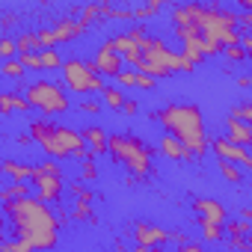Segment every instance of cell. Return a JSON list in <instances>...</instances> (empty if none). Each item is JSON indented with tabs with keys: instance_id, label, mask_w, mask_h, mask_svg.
Here are the masks:
<instances>
[{
	"instance_id": "obj_16",
	"label": "cell",
	"mask_w": 252,
	"mask_h": 252,
	"mask_svg": "<svg viewBox=\"0 0 252 252\" xmlns=\"http://www.w3.org/2000/svg\"><path fill=\"white\" fill-rule=\"evenodd\" d=\"M160 155H163V158H169V160H187V158H190L187 146H184L175 134H169V131L160 137Z\"/></svg>"
},
{
	"instance_id": "obj_20",
	"label": "cell",
	"mask_w": 252,
	"mask_h": 252,
	"mask_svg": "<svg viewBox=\"0 0 252 252\" xmlns=\"http://www.w3.org/2000/svg\"><path fill=\"white\" fill-rule=\"evenodd\" d=\"M27 107H30L27 95H12V92H3V98H0V110H3L6 116H9L12 110H27Z\"/></svg>"
},
{
	"instance_id": "obj_19",
	"label": "cell",
	"mask_w": 252,
	"mask_h": 252,
	"mask_svg": "<svg viewBox=\"0 0 252 252\" xmlns=\"http://www.w3.org/2000/svg\"><path fill=\"white\" fill-rule=\"evenodd\" d=\"M217 166H220V172H222L225 181H231V184H240V181H243V169H240V163L225 160V158H217Z\"/></svg>"
},
{
	"instance_id": "obj_17",
	"label": "cell",
	"mask_w": 252,
	"mask_h": 252,
	"mask_svg": "<svg viewBox=\"0 0 252 252\" xmlns=\"http://www.w3.org/2000/svg\"><path fill=\"white\" fill-rule=\"evenodd\" d=\"M24 196H30V187H27V181H21V178H6V184H3V190H0V202H15V199H24Z\"/></svg>"
},
{
	"instance_id": "obj_21",
	"label": "cell",
	"mask_w": 252,
	"mask_h": 252,
	"mask_svg": "<svg viewBox=\"0 0 252 252\" xmlns=\"http://www.w3.org/2000/svg\"><path fill=\"white\" fill-rule=\"evenodd\" d=\"M30 51H42L39 33H21L18 36V54H30Z\"/></svg>"
},
{
	"instance_id": "obj_11",
	"label": "cell",
	"mask_w": 252,
	"mask_h": 252,
	"mask_svg": "<svg viewBox=\"0 0 252 252\" xmlns=\"http://www.w3.org/2000/svg\"><path fill=\"white\" fill-rule=\"evenodd\" d=\"M211 149H214L217 158L234 160V163H240V166L249 163V152H246V146H240V143H234V140H228V137H217V140L211 143Z\"/></svg>"
},
{
	"instance_id": "obj_15",
	"label": "cell",
	"mask_w": 252,
	"mask_h": 252,
	"mask_svg": "<svg viewBox=\"0 0 252 252\" xmlns=\"http://www.w3.org/2000/svg\"><path fill=\"white\" fill-rule=\"evenodd\" d=\"M83 140L89 146L92 155H107V146H110V134L104 128H98V125H89V128H83Z\"/></svg>"
},
{
	"instance_id": "obj_13",
	"label": "cell",
	"mask_w": 252,
	"mask_h": 252,
	"mask_svg": "<svg viewBox=\"0 0 252 252\" xmlns=\"http://www.w3.org/2000/svg\"><path fill=\"white\" fill-rule=\"evenodd\" d=\"M225 131H228V134H225L228 140H234V143H240V146H246V149L252 146V125H249L246 119H240V116L231 113L228 122H225Z\"/></svg>"
},
{
	"instance_id": "obj_38",
	"label": "cell",
	"mask_w": 252,
	"mask_h": 252,
	"mask_svg": "<svg viewBox=\"0 0 252 252\" xmlns=\"http://www.w3.org/2000/svg\"><path fill=\"white\" fill-rule=\"evenodd\" d=\"M249 86H252V77H249Z\"/></svg>"
},
{
	"instance_id": "obj_26",
	"label": "cell",
	"mask_w": 252,
	"mask_h": 252,
	"mask_svg": "<svg viewBox=\"0 0 252 252\" xmlns=\"http://www.w3.org/2000/svg\"><path fill=\"white\" fill-rule=\"evenodd\" d=\"M18 60H21V63H24V65H27L30 71H42V57H39V51H30V54H21Z\"/></svg>"
},
{
	"instance_id": "obj_31",
	"label": "cell",
	"mask_w": 252,
	"mask_h": 252,
	"mask_svg": "<svg viewBox=\"0 0 252 252\" xmlns=\"http://www.w3.org/2000/svg\"><path fill=\"white\" fill-rule=\"evenodd\" d=\"M80 113H89V116L101 113V101H83V104H80Z\"/></svg>"
},
{
	"instance_id": "obj_9",
	"label": "cell",
	"mask_w": 252,
	"mask_h": 252,
	"mask_svg": "<svg viewBox=\"0 0 252 252\" xmlns=\"http://www.w3.org/2000/svg\"><path fill=\"white\" fill-rule=\"evenodd\" d=\"M95 71L98 74H104V77H119V71H122V63H125V57L113 48V42L107 39L98 51H95Z\"/></svg>"
},
{
	"instance_id": "obj_34",
	"label": "cell",
	"mask_w": 252,
	"mask_h": 252,
	"mask_svg": "<svg viewBox=\"0 0 252 252\" xmlns=\"http://www.w3.org/2000/svg\"><path fill=\"white\" fill-rule=\"evenodd\" d=\"M122 113H125V116H134V113H137V101H125V104H122Z\"/></svg>"
},
{
	"instance_id": "obj_25",
	"label": "cell",
	"mask_w": 252,
	"mask_h": 252,
	"mask_svg": "<svg viewBox=\"0 0 252 252\" xmlns=\"http://www.w3.org/2000/svg\"><path fill=\"white\" fill-rule=\"evenodd\" d=\"M24 71H27V65L21 60H6L3 63V74L6 77H24Z\"/></svg>"
},
{
	"instance_id": "obj_2",
	"label": "cell",
	"mask_w": 252,
	"mask_h": 252,
	"mask_svg": "<svg viewBox=\"0 0 252 252\" xmlns=\"http://www.w3.org/2000/svg\"><path fill=\"white\" fill-rule=\"evenodd\" d=\"M158 119L169 134H175L187 146L193 158H205V152L211 149V140L205 134V119L196 104H169L158 113Z\"/></svg>"
},
{
	"instance_id": "obj_14",
	"label": "cell",
	"mask_w": 252,
	"mask_h": 252,
	"mask_svg": "<svg viewBox=\"0 0 252 252\" xmlns=\"http://www.w3.org/2000/svg\"><path fill=\"white\" fill-rule=\"evenodd\" d=\"M54 30V39H57V45L60 42H74L77 36H83L86 33V24L83 21H74V18H63L57 27H51Z\"/></svg>"
},
{
	"instance_id": "obj_27",
	"label": "cell",
	"mask_w": 252,
	"mask_h": 252,
	"mask_svg": "<svg viewBox=\"0 0 252 252\" xmlns=\"http://www.w3.org/2000/svg\"><path fill=\"white\" fill-rule=\"evenodd\" d=\"M228 231H231V237H243V234H252V225H249V220H234V222H228Z\"/></svg>"
},
{
	"instance_id": "obj_37",
	"label": "cell",
	"mask_w": 252,
	"mask_h": 252,
	"mask_svg": "<svg viewBox=\"0 0 252 252\" xmlns=\"http://www.w3.org/2000/svg\"><path fill=\"white\" fill-rule=\"evenodd\" d=\"M246 169H249V172H252V155H249V163H246Z\"/></svg>"
},
{
	"instance_id": "obj_32",
	"label": "cell",
	"mask_w": 252,
	"mask_h": 252,
	"mask_svg": "<svg viewBox=\"0 0 252 252\" xmlns=\"http://www.w3.org/2000/svg\"><path fill=\"white\" fill-rule=\"evenodd\" d=\"M98 12H101L98 6H86V9H83V15H80V21H83V24H89V21L98 15Z\"/></svg>"
},
{
	"instance_id": "obj_18",
	"label": "cell",
	"mask_w": 252,
	"mask_h": 252,
	"mask_svg": "<svg viewBox=\"0 0 252 252\" xmlns=\"http://www.w3.org/2000/svg\"><path fill=\"white\" fill-rule=\"evenodd\" d=\"M3 175H6V178H21V181H33V175H36V166L15 163V160H3Z\"/></svg>"
},
{
	"instance_id": "obj_36",
	"label": "cell",
	"mask_w": 252,
	"mask_h": 252,
	"mask_svg": "<svg viewBox=\"0 0 252 252\" xmlns=\"http://www.w3.org/2000/svg\"><path fill=\"white\" fill-rule=\"evenodd\" d=\"M243 220H252V208H243V214H240Z\"/></svg>"
},
{
	"instance_id": "obj_3",
	"label": "cell",
	"mask_w": 252,
	"mask_h": 252,
	"mask_svg": "<svg viewBox=\"0 0 252 252\" xmlns=\"http://www.w3.org/2000/svg\"><path fill=\"white\" fill-rule=\"evenodd\" d=\"M30 137L33 143L42 146V152L48 158H86V140L83 131H71L65 125H54V122H33L30 125Z\"/></svg>"
},
{
	"instance_id": "obj_22",
	"label": "cell",
	"mask_w": 252,
	"mask_h": 252,
	"mask_svg": "<svg viewBox=\"0 0 252 252\" xmlns=\"http://www.w3.org/2000/svg\"><path fill=\"white\" fill-rule=\"evenodd\" d=\"M39 57H42V71L63 68V60H60V54H57L54 48H42V51H39Z\"/></svg>"
},
{
	"instance_id": "obj_33",
	"label": "cell",
	"mask_w": 252,
	"mask_h": 252,
	"mask_svg": "<svg viewBox=\"0 0 252 252\" xmlns=\"http://www.w3.org/2000/svg\"><path fill=\"white\" fill-rule=\"evenodd\" d=\"M240 42H243V48H246V54H249V60H252V33H243Z\"/></svg>"
},
{
	"instance_id": "obj_7",
	"label": "cell",
	"mask_w": 252,
	"mask_h": 252,
	"mask_svg": "<svg viewBox=\"0 0 252 252\" xmlns=\"http://www.w3.org/2000/svg\"><path fill=\"white\" fill-rule=\"evenodd\" d=\"M63 80L71 92L77 95H89V92H101L104 89V74L95 71V65L83 63V60H68L63 63Z\"/></svg>"
},
{
	"instance_id": "obj_23",
	"label": "cell",
	"mask_w": 252,
	"mask_h": 252,
	"mask_svg": "<svg viewBox=\"0 0 252 252\" xmlns=\"http://www.w3.org/2000/svg\"><path fill=\"white\" fill-rule=\"evenodd\" d=\"M101 92H104V104H107L110 110H122V104H125V95H122L116 86H104Z\"/></svg>"
},
{
	"instance_id": "obj_4",
	"label": "cell",
	"mask_w": 252,
	"mask_h": 252,
	"mask_svg": "<svg viewBox=\"0 0 252 252\" xmlns=\"http://www.w3.org/2000/svg\"><path fill=\"white\" fill-rule=\"evenodd\" d=\"M131 36L140 42V63L134 65L137 71H146L152 77H169L178 71V54L172 48H166V42L155 39V36H146L143 27H134Z\"/></svg>"
},
{
	"instance_id": "obj_24",
	"label": "cell",
	"mask_w": 252,
	"mask_h": 252,
	"mask_svg": "<svg viewBox=\"0 0 252 252\" xmlns=\"http://www.w3.org/2000/svg\"><path fill=\"white\" fill-rule=\"evenodd\" d=\"M222 54L231 60V63H243V60H249V54H246V48H243V42H234V45H225L222 48Z\"/></svg>"
},
{
	"instance_id": "obj_30",
	"label": "cell",
	"mask_w": 252,
	"mask_h": 252,
	"mask_svg": "<svg viewBox=\"0 0 252 252\" xmlns=\"http://www.w3.org/2000/svg\"><path fill=\"white\" fill-rule=\"evenodd\" d=\"M80 160H83V175H86V178H95V175H98L95 160H92V158H80Z\"/></svg>"
},
{
	"instance_id": "obj_6",
	"label": "cell",
	"mask_w": 252,
	"mask_h": 252,
	"mask_svg": "<svg viewBox=\"0 0 252 252\" xmlns=\"http://www.w3.org/2000/svg\"><path fill=\"white\" fill-rule=\"evenodd\" d=\"M27 101H30V107H36L45 116H60V113L68 110V95L63 92L60 83H51V80L30 83L27 86Z\"/></svg>"
},
{
	"instance_id": "obj_1",
	"label": "cell",
	"mask_w": 252,
	"mask_h": 252,
	"mask_svg": "<svg viewBox=\"0 0 252 252\" xmlns=\"http://www.w3.org/2000/svg\"><path fill=\"white\" fill-rule=\"evenodd\" d=\"M3 217L12 225L9 231L15 237H21L30 249H54L60 240V220L57 214L48 208L45 199H15L3 205Z\"/></svg>"
},
{
	"instance_id": "obj_5",
	"label": "cell",
	"mask_w": 252,
	"mask_h": 252,
	"mask_svg": "<svg viewBox=\"0 0 252 252\" xmlns=\"http://www.w3.org/2000/svg\"><path fill=\"white\" fill-rule=\"evenodd\" d=\"M107 155L113 163L125 166L134 178H143L152 172V149L140 140V137H131V134H110V146H107Z\"/></svg>"
},
{
	"instance_id": "obj_28",
	"label": "cell",
	"mask_w": 252,
	"mask_h": 252,
	"mask_svg": "<svg viewBox=\"0 0 252 252\" xmlns=\"http://www.w3.org/2000/svg\"><path fill=\"white\" fill-rule=\"evenodd\" d=\"M202 234H205V240H220V237H222V225L202 222Z\"/></svg>"
},
{
	"instance_id": "obj_10",
	"label": "cell",
	"mask_w": 252,
	"mask_h": 252,
	"mask_svg": "<svg viewBox=\"0 0 252 252\" xmlns=\"http://www.w3.org/2000/svg\"><path fill=\"white\" fill-rule=\"evenodd\" d=\"M134 240L140 249H149V246H160L166 240H172V234L160 225H152V222H137L134 225Z\"/></svg>"
},
{
	"instance_id": "obj_35",
	"label": "cell",
	"mask_w": 252,
	"mask_h": 252,
	"mask_svg": "<svg viewBox=\"0 0 252 252\" xmlns=\"http://www.w3.org/2000/svg\"><path fill=\"white\" fill-rule=\"evenodd\" d=\"M237 6L246 9V12H252V0H237Z\"/></svg>"
},
{
	"instance_id": "obj_8",
	"label": "cell",
	"mask_w": 252,
	"mask_h": 252,
	"mask_svg": "<svg viewBox=\"0 0 252 252\" xmlns=\"http://www.w3.org/2000/svg\"><path fill=\"white\" fill-rule=\"evenodd\" d=\"M33 187H36V196L45 199L48 205H57V202L63 199V172H60L57 158H54V160H45V163L36 166Z\"/></svg>"
},
{
	"instance_id": "obj_12",
	"label": "cell",
	"mask_w": 252,
	"mask_h": 252,
	"mask_svg": "<svg viewBox=\"0 0 252 252\" xmlns=\"http://www.w3.org/2000/svg\"><path fill=\"white\" fill-rule=\"evenodd\" d=\"M193 211L199 214V222L225 225V205L217 199H193Z\"/></svg>"
},
{
	"instance_id": "obj_29",
	"label": "cell",
	"mask_w": 252,
	"mask_h": 252,
	"mask_svg": "<svg viewBox=\"0 0 252 252\" xmlns=\"http://www.w3.org/2000/svg\"><path fill=\"white\" fill-rule=\"evenodd\" d=\"M15 51H18V42H12V39H3V42H0V54H3V60H12Z\"/></svg>"
}]
</instances>
